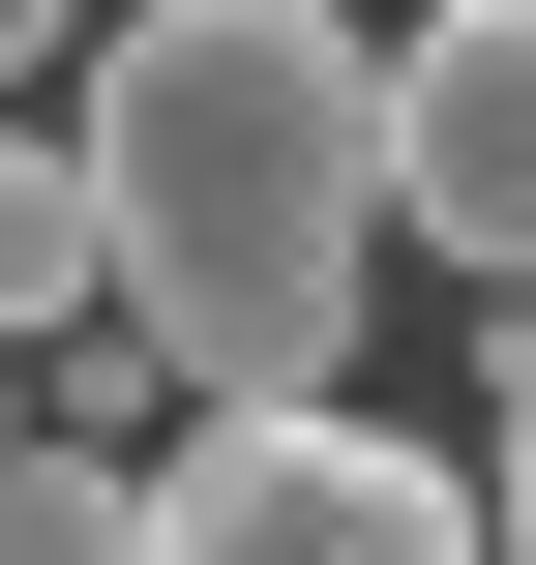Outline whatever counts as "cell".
Wrapping results in <instances>:
<instances>
[{"instance_id":"cell-5","label":"cell","mask_w":536,"mask_h":565,"mask_svg":"<svg viewBox=\"0 0 536 565\" xmlns=\"http://www.w3.org/2000/svg\"><path fill=\"white\" fill-rule=\"evenodd\" d=\"M0 565H149V447H30L0 477Z\"/></svg>"},{"instance_id":"cell-6","label":"cell","mask_w":536,"mask_h":565,"mask_svg":"<svg viewBox=\"0 0 536 565\" xmlns=\"http://www.w3.org/2000/svg\"><path fill=\"white\" fill-rule=\"evenodd\" d=\"M149 387H179V358H149V328H30V447H119V417H149Z\"/></svg>"},{"instance_id":"cell-9","label":"cell","mask_w":536,"mask_h":565,"mask_svg":"<svg viewBox=\"0 0 536 565\" xmlns=\"http://www.w3.org/2000/svg\"><path fill=\"white\" fill-rule=\"evenodd\" d=\"M0 477H30V358H0Z\"/></svg>"},{"instance_id":"cell-3","label":"cell","mask_w":536,"mask_h":565,"mask_svg":"<svg viewBox=\"0 0 536 565\" xmlns=\"http://www.w3.org/2000/svg\"><path fill=\"white\" fill-rule=\"evenodd\" d=\"M388 209H418V268L536 298V0H418L388 30Z\"/></svg>"},{"instance_id":"cell-2","label":"cell","mask_w":536,"mask_h":565,"mask_svg":"<svg viewBox=\"0 0 536 565\" xmlns=\"http://www.w3.org/2000/svg\"><path fill=\"white\" fill-rule=\"evenodd\" d=\"M477 536H507V477L418 447V417H358V387L149 447V565H477Z\"/></svg>"},{"instance_id":"cell-1","label":"cell","mask_w":536,"mask_h":565,"mask_svg":"<svg viewBox=\"0 0 536 565\" xmlns=\"http://www.w3.org/2000/svg\"><path fill=\"white\" fill-rule=\"evenodd\" d=\"M90 179H119V328L179 417H298L388 328V30L358 0H119L90 30Z\"/></svg>"},{"instance_id":"cell-4","label":"cell","mask_w":536,"mask_h":565,"mask_svg":"<svg viewBox=\"0 0 536 565\" xmlns=\"http://www.w3.org/2000/svg\"><path fill=\"white\" fill-rule=\"evenodd\" d=\"M30 328H119V179H90V119H0V358Z\"/></svg>"},{"instance_id":"cell-8","label":"cell","mask_w":536,"mask_h":565,"mask_svg":"<svg viewBox=\"0 0 536 565\" xmlns=\"http://www.w3.org/2000/svg\"><path fill=\"white\" fill-rule=\"evenodd\" d=\"M90 30H119V0H0V119H30V89H60Z\"/></svg>"},{"instance_id":"cell-7","label":"cell","mask_w":536,"mask_h":565,"mask_svg":"<svg viewBox=\"0 0 536 565\" xmlns=\"http://www.w3.org/2000/svg\"><path fill=\"white\" fill-rule=\"evenodd\" d=\"M477 387H507V565H536V298L477 328Z\"/></svg>"}]
</instances>
